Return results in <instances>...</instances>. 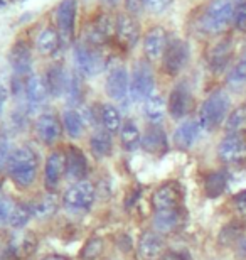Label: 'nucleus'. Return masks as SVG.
Masks as SVG:
<instances>
[{
    "instance_id": "obj_1",
    "label": "nucleus",
    "mask_w": 246,
    "mask_h": 260,
    "mask_svg": "<svg viewBox=\"0 0 246 260\" xmlns=\"http://www.w3.org/2000/svg\"><path fill=\"white\" fill-rule=\"evenodd\" d=\"M244 0H209V4L204 7L199 25L207 34H223L229 25L234 22L238 7Z\"/></svg>"
},
{
    "instance_id": "obj_2",
    "label": "nucleus",
    "mask_w": 246,
    "mask_h": 260,
    "mask_svg": "<svg viewBox=\"0 0 246 260\" xmlns=\"http://www.w3.org/2000/svg\"><path fill=\"white\" fill-rule=\"evenodd\" d=\"M229 108H231V96L226 90L218 88V90L211 91L202 102L201 108H199L197 120L202 125L204 130L213 132L221 123L226 122L229 115Z\"/></svg>"
},
{
    "instance_id": "obj_3",
    "label": "nucleus",
    "mask_w": 246,
    "mask_h": 260,
    "mask_svg": "<svg viewBox=\"0 0 246 260\" xmlns=\"http://www.w3.org/2000/svg\"><path fill=\"white\" fill-rule=\"evenodd\" d=\"M38 155L27 145L14 149L9 160V174L19 188H29L38 174Z\"/></svg>"
},
{
    "instance_id": "obj_4",
    "label": "nucleus",
    "mask_w": 246,
    "mask_h": 260,
    "mask_svg": "<svg viewBox=\"0 0 246 260\" xmlns=\"http://www.w3.org/2000/svg\"><path fill=\"white\" fill-rule=\"evenodd\" d=\"M75 64L76 70L83 76H96L104 70V56L98 46L91 43H80L75 48Z\"/></svg>"
},
{
    "instance_id": "obj_5",
    "label": "nucleus",
    "mask_w": 246,
    "mask_h": 260,
    "mask_svg": "<svg viewBox=\"0 0 246 260\" xmlns=\"http://www.w3.org/2000/svg\"><path fill=\"white\" fill-rule=\"evenodd\" d=\"M189 44L181 38H172L162 56V70L169 76H179L189 63Z\"/></svg>"
},
{
    "instance_id": "obj_6",
    "label": "nucleus",
    "mask_w": 246,
    "mask_h": 260,
    "mask_svg": "<svg viewBox=\"0 0 246 260\" xmlns=\"http://www.w3.org/2000/svg\"><path fill=\"white\" fill-rule=\"evenodd\" d=\"M155 78L149 61H138L130 78V98L133 102H145L154 95Z\"/></svg>"
},
{
    "instance_id": "obj_7",
    "label": "nucleus",
    "mask_w": 246,
    "mask_h": 260,
    "mask_svg": "<svg viewBox=\"0 0 246 260\" xmlns=\"http://www.w3.org/2000/svg\"><path fill=\"white\" fill-rule=\"evenodd\" d=\"M96 189L88 181L75 183L62 196V203L73 213H86L95 203Z\"/></svg>"
},
{
    "instance_id": "obj_8",
    "label": "nucleus",
    "mask_w": 246,
    "mask_h": 260,
    "mask_svg": "<svg viewBox=\"0 0 246 260\" xmlns=\"http://www.w3.org/2000/svg\"><path fill=\"white\" fill-rule=\"evenodd\" d=\"M76 0H61L56 9L57 32L61 36L62 44H69L75 36V20H76Z\"/></svg>"
},
{
    "instance_id": "obj_9",
    "label": "nucleus",
    "mask_w": 246,
    "mask_h": 260,
    "mask_svg": "<svg viewBox=\"0 0 246 260\" xmlns=\"http://www.w3.org/2000/svg\"><path fill=\"white\" fill-rule=\"evenodd\" d=\"M192 107V95L191 90L186 83H179L172 88L169 100H167V110H169V115L174 118V120H182L189 115Z\"/></svg>"
},
{
    "instance_id": "obj_10",
    "label": "nucleus",
    "mask_w": 246,
    "mask_h": 260,
    "mask_svg": "<svg viewBox=\"0 0 246 260\" xmlns=\"http://www.w3.org/2000/svg\"><path fill=\"white\" fill-rule=\"evenodd\" d=\"M115 36L125 49H132L140 39V24L128 12L120 14L115 20Z\"/></svg>"
},
{
    "instance_id": "obj_11",
    "label": "nucleus",
    "mask_w": 246,
    "mask_h": 260,
    "mask_svg": "<svg viewBox=\"0 0 246 260\" xmlns=\"http://www.w3.org/2000/svg\"><path fill=\"white\" fill-rule=\"evenodd\" d=\"M107 93L115 102H127L130 96V76L125 66H115L107 76Z\"/></svg>"
},
{
    "instance_id": "obj_12",
    "label": "nucleus",
    "mask_w": 246,
    "mask_h": 260,
    "mask_svg": "<svg viewBox=\"0 0 246 260\" xmlns=\"http://www.w3.org/2000/svg\"><path fill=\"white\" fill-rule=\"evenodd\" d=\"M246 140L241 134H226L218 145V157L224 164H234L244 159Z\"/></svg>"
},
{
    "instance_id": "obj_13",
    "label": "nucleus",
    "mask_w": 246,
    "mask_h": 260,
    "mask_svg": "<svg viewBox=\"0 0 246 260\" xmlns=\"http://www.w3.org/2000/svg\"><path fill=\"white\" fill-rule=\"evenodd\" d=\"M234 53V41L231 38L219 39L207 53V66L213 73H223L231 63Z\"/></svg>"
},
{
    "instance_id": "obj_14",
    "label": "nucleus",
    "mask_w": 246,
    "mask_h": 260,
    "mask_svg": "<svg viewBox=\"0 0 246 260\" xmlns=\"http://www.w3.org/2000/svg\"><path fill=\"white\" fill-rule=\"evenodd\" d=\"M64 174H66V154L59 152V150H52L48 155V159H46V166H44L46 189L54 193L59 188V183Z\"/></svg>"
},
{
    "instance_id": "obj_15",
    "label": "nucleus",
    "mask_w": 246,
    "mask_h": 260,
    "mask_svg": "<svg viewBox=\"0 0 246 260\" xmlns=\"http://www.w3.org/2000/svg\"><path fill=\"white\" fill-rule=\"evenodd\" d=\"M167 43H169V39H167V30L162 27V25H154V27H150L147 32H145L144 53L149 63L162 59L164 51L167 48Z\"/></svg>"
},
{
    "instance_id": "obj_16",
    "label": "nucleus",
    "mask_w": 246,
    "mask_h": 260,
    "mask_svg": "<svg viewBox=\"0 0 246 260\" xmlns=\"http://www.w3.org/2000/svg\"><path fill=\"white\" fill-rule=\"evenodd\" d=\"M165 253V242L160 233L144 232L138 240V255L142 260H159Z\"/></svg>"
},
{
    "instance_id": "obj_17",
    "label": "nucleus",
    "mask_w": 246,
    "mask_h": 260,
    "mask_svg": "<svg viewBox=\"0 0 246 260\" xmlns=\"http://www.w3.org/2000/svg\"><path fill=\"white\" fill-rule=\"evenodd\" d=\"M51 95L48 83L44 78L41 76H29V80L25 81V96H27V103L30 110L36 112L39 108H43L48 102V96Z\"/></svg>"
},
{
    "instance_id": "obj_18",
    "label": "nucleus",
    "mask_w": 246,
    "mask_h": 260,
    "mask_svg": "<svg viewBox=\"0 0 246 260\" xmlns=\"http://www.w3.org/2000/svg\"><path fill=\"white\" fill-rule=\"evenodd\" d=\"M181 201V189L175 183H165L152 196V206L155 211L162 210H177V205Z\"/></svg>"
},
{
    "instance_id": "obj_19",
    "label": "nucleus",
    "mask_w": 246,
    "mask_h": 260,
    "mask_svg": "<svg viewBox=\"0 0 246 260\" xmlns=\"http://www.w3.org/2000/svg\"><path fill=\"white\" fill-rule=\"evenodd\" d=\"M202 125L199 123L197 118H189V120H184L179 127L175 128L174 132V142L177 147L181 149H191L194 145L199 137L202 134Z\"/></svg>"
},
{
    "instance_id": "obj_20",
    "label": "nucleus",
    "mask_w": 246,
    "mask_h": 260,
    "mask_svg": "<svg viewBox=\"0 0 246 260\" xmlns=\"http://www.w3.org/2000/svg\"><path fill=\"white\" fill-rule=\"evenodd\" d=\"M36 130H38L39 139L46 145H52L61 135V122L54 113H43L38 118Z\"/></svg>"
},
{
    "instance_id": "obj_21",
    "label": "nucleus",
    "mask_w": 246,
    "mask_h": 260,
    "mask_svg": "<svg viewBox=\"0 0 246 260\" xmlns=\"http://www.w3.org/2000/svg\"><path fill=\"white\" fill-rule=\"evenodd\" d=\"M9 61H10V66L14 70V75L15 78H22V76H27L30 73V51L27 48V44L24 43H17L10 49V54H9Z\"/></svg>"
},
{
    "instance_id": "obj_22",
    "label": "nucleus",
    "mask_w": 246,
    "mask_h": 260,
    "mask_svg": "<svg viewBox=\"0 0 246 260\" xmlns=\"http://www.w3.org/2000/svg\"><path fill=\"white\" fill-rule=\"evenodd\" d=\"M88 173V162L85 154L81 152L80 149L76 147H69L66 152V176L76 183L83 181V178Z\"/></svg>"
},
{
    "instance_id": "obj_23",
    "label": "nucleus",
    "mask_w": 246,
    "mask_h": 260,
    "mask_svg": "<svg viewBox=\"0 0 246 260\" xmlns=\"http://www.w3.org/2000/svg\"><path fill=\"white\" fill-rule=\"evenodd\" d=\"M142 147L149 154L162 155L167 150V135L164 128L159 125H152L142 137Z\"/></svg>"
},
{
    "instance_id": "obj_24",
    "label": "nucleus",
    "mask_w": 246,
    "mask_h": 260,
    "mask_svg": "<svg viewBox=\"0 0 246 260\" xmlns=\"http://www.w3.org/2000/svg\"><path fill=\"white\" fill-rule=\"evenodd\" d=\"M144 115L152 123V125H159L165 117V102L160 95H152L150 98L144 102Z\"/></svg>"
},
{
    "instance_id": "obj_25",
    "label": "nucleus",
    "mask_w": 246,
    "mask_h": 260,
    "mask_svg": "<svg viewBox=\"0 0 246 260\" xmlns=\"http://www.w3.org/2000/svg\"><path fill=\"white\" fill-rule=\"evenodd\" d=\"M90 149L95 157L101 159V157H108L112 154L113 149V142H112V134L107 132V130H96L95 134L91 135L90 139Z\"/></svg>"
},
{
    "instance_id": "obj_26",
    "label": "nucleus",
    "mask_w": 246,
    "mask_h": 260,
    "mask_svg": "<svg viewBox=\"0 0 246 260\" xmlns=\"http://www.w3.org/2000/svg\"><path fill=\"white\" fill-rule=\"evenodd\" d=\"M179 225V211L177 210H162L154 213V230L157 233H170Z\"/></svg>"
},
{
    "instance_id": "obj_27",
    "label": "nucleus",
    "mask_w": 246,
    "mask_h": 260,
    "mask_svg": "<svg viewBox=\"0 0 246 260\" xmlns=\"http://www.w3.org/2000/svg\"><path fill=\"white\" fill-rule=\"evenodd\" d=\"M67 81H69V78H66V73L59 64L51 66L48 70V80H46V83H48L49 93L52 96H61L62 93H66Z\"/></svg>"
},
{
    "instance_id": "obj_28",
    "label": "nucleus",
    "mask_w": 246,
    "mask_h": 260,
    "mask_svg": "<svg viewBox=\"0 0 246 260\" xmlns=\"http://www.w3.org/2000/svg\"><path fill=\"white\" fill-rule=\"evenodd\" d=\"M59 44H61V36L54 27H46L38 38V49L44 56L54 54L57 48H59Z\"/></svg>"
},
{
    "instance_id": "obj_29",
    "label": "nucleus",
    "mask_w": 246,
    "mask_h": 260,
    "mask_svg": "<svg viewBox=\"0 0 246 260\" xmlns=\"http://www.w3.org/2000/svg\"><path fill=\"white\" fill-rule=\"evenodd\" d=\"M99 120H101L103 127L107 132L110 134H117L118 130H122V115H120L118 108L112 105V103H107V105L101 107V112H99Z\"/></svg>"
},
{
    "instance_id": "obj_30",
    "label": "nucleus",
    "mask_w": 246,
    "mask_h": 260,
    "mask_svg": "<svg viewBox=\"0 0 246 260\" xmlns=\"http://www.w3.org/2000/svg\"><path fill=\"white\" fill-rule=\"evenodd\" d=\"M62 122H64V130L66 134L69 135L71 139H80L83 132H85V118L78 110H69L64 112V115H62Z\"/></svg>"
},
{
    "instance_id": "obj_31",
    "label": "nucleus",
    "mask_w": 246,
    "mask_h": 260,
    "mask_svg": "<svg viewBox=\"0 0 246 260\" xmlns=\"http://www.w3.org/2000/svg\"><path fill=\"white\" fill-rule=\"evenodd\" d=\"M120 139H122V145L125 150H135L138 145H142V135H140L138 127L135 122L127 120L120 130Z\"/></svg>"
},
{
    "instance_id": "obj_32",
    "label": "nucleus",
    "mask_w": 246,
    "mask_h": 260,
    "mask_svg": "<svg viewBox=\"0 0 246 260\" xmlns=\"http://www.w3.org/2000/svg\"><path fill=\"white\" fill-rule=\"evenodd\" d=\"M226 186H228L226 174L219 173V171L207 174L206 179H204V191H206L207 198H218L219 194H223Z\"/></svg>"
},
{
    "instance_id": "obj_33",
    "label": "nucleus",
    "mask_w": 246,
    "mask_h": 260,
    "mask_svg": "<svg viewBox=\"0 0 246 260\" xmlns=\"http://www.w3.org/2000/svg\"><path fill=\"white\" fill-rule=\"evenodd\" d=\"M226 85L233 90H241L246 85V56L238 59L226 76Z\"/></svg>"
},
{
    "instance_id": "obj_34",
    "label": "nucleus",
    "mask_w": 246,
    "mask_h": 260,
    "mask_svg": "<svg viewBox=\"0 0 246 260\" xmlns=\"http://www.w3.org/2000/svg\"><path fill=\"white\" fill-rule=\"evenodd\" d=\"M246 128V105H238L229 112V115L224 122V130L226 134H239Z\"/></svg>"
},
{
    "instance_id": "obj_35",
    "label": "nucleus",
    "mask_w": 246,
    "mask_h": 260,
    "mask_svg": "<svg viewBox=\"0 0 246 260\" xmlns=\"http://www.w3.org/2000/svg\"><path fill=\"white\" fill-rule=\"evenodd\" d=\"M34 215V208L30 205H19L15 206V210L12 213V218H10V226L14 228H24L29 223V220Z\"/></svg>"
},
{
    "instance_id": "obj_36",
    "label": "nucleus",
    "mask_w": 246,
    "mask_h": 260,
    "mask_svg": "<svg viewBox=\"0 0 246 260\" xmlns=\"http://www.w3.org/2000/svg\"><path fill=\"white\" fill-rule=\"evenodd\" d=\"M101 252H103V240L101 238H98V237L90 238L81 250V258L83 260H96L99 255H101Z\"/></svg>"
},
{
    "instance_id": "obj_37",
    "label": "nucleus",
    "mask_w": 246,
    "mask_h": 260,
    "mask_svg": "<svg viewBox=\"0 0 246 260\" xmlns=\"http://www.w3.org/2000/svg\"><path fill=\"white\" fill-rule=\"evenodd\" d=\"M66 96L71 105H78L81 102V80L76 73L69 76V81H67V88H66Z\"/></svg>"
},
{
    "instance_id": "obj_38",
    "label": "nucleus",
    "mask_w": 246,
    "mask_h": 260,
    "mask_svg": "<svg viewBox=\"0 0 246 260\" xmlns=\"http://www.w3.org/2000/svg\"><path fill=\"white\" fill-rule=\"evenodd\" d=\"M15 206H17V203L12 201L10 198H5V196L0 194V226L9 225Z\"/></svg>"
},
{
    "instance_id": "obj_39",
    "label": "nucleus",
    "mask_w": 246,
    "mask_h": 260,
    "mask_svg": "<svg viewBox=\"0 0 246 260\" xmlns=\"http://www.w3.org/2000/svg\"><path fill=\"white\" fill-rule=\"evenodd\" d=\"M14 150H10V142L5 137L0 139V171L9 168V160Z\"/></svg>"
},
{
    "instance_id": "obj_40",
    "label": "nucleus",
    "mask_w": 246,
    "mask_h": 260,
    "mask_svg": "<svg viewBox=\"0 0 246 260\" xmlns=\"http://www.w3.org/2000/svg\"><path fill=\"white\" fill-rule=\"evenodd\" d=\"M174 0H145V7H147L152 14H162L170 7Z\"/></svg>"
},
{
    "instance_id": "obj_41",
    "label": "nucleus",
    "mask_w": 246,
    "mask_h": 260,
    "mask_svg": "<svg viewBox=\"0 0 246 260\" xmlns=\"http://www.w3.org/2000/svg\"><path fill=\"white\" fill-rule=\"evenodd\" d=\"M56 210V203H54V198L48 196L43 203H39L38 206H36V215L39 216H48L51 213H54Z\"/></svg>"
},
{
    "instance_id": "obj_42",
    "label": "nucleus",
    "mask_w": 246,
    "mask_h": 260,
    "mask_svg": "<svg viewBox=\"0 0 246 260\" xmlns=\"http://www.w3.org/2000/svg\"><path fill=\"white\" fill-rule=\"evenodd\" d=\"M233 25L239 30V32H246V0L238 7Z\"/></svg>"
},
{
    "instance_id": "obj_43",
    "label": "nucleus",
    "mask_w": 246,
    "mask_h": 260,
    "mask_svg": "<svg viewBox=\"0 0 246 260\" xmlns=\"http://www.w3.org/2000/svg\"><path fill=\"white\" fill-rule=\"evenodd\" d=\"M233 226H234V223H233V225L226 226L221 232V237H219L221 243H231L233 240H236V238L241 235V228H236V230H233Z\"/></svg>"
},
{
    "instance_id": "obj_44",
    "label": "nucleus",
    "mask_w": 246,
    "mask_h": 260,
    "mask_svg": "<svg viewBox=\"0 0 246 260\" xmlns=\"http://www.w3.org/2000/svg\"><path fill=\"white\" fill-rule=\"evenodd\" d=\"M145 7V0H125V9L130 15H138Z\"/></svg>"
},
{
    "instance_id": "obj_45",
    "label": "nucleus",
    "mask_w": 246,
    "mask_h": 260,
    "mask_svg": "<svg viewBox=\"0 0 246 260\" xmlns=\"http://www.w3.org/2000/svg\"><path fill=\"white\" fill-rule=\"evenodd\" d=\"M162 260H192L187 250H169L164 253Z\"/></svg>"
},
{
    "instance_id": "obj_46",
    "label": "nucleus",
    "mask_w": 246,
    "mask_h": 260,
    "mask_svg": "<svg viewBox=\"0 0 246 260\" xmlns=\"http://www.w3.org/2000/svg\"><path fill=\"white\" fill-rule=\"evenodd\" d=\"M234 206H236V210L241 213V215H246V189L241 191L239 194L234 196Z\"/></svg>"
},
{
    "instance_id": "obj_47",
    "label": "nucleus",
    "mask_w": 246,
    "mask_h": 260,
    "mask_svg": "<svg viewBox=\"0 0 246 260\" xmlns=\"http://www.w3.org/2000/svg\"><path fill=\"white\" fill-rule=\"evenodd\" d=\"M236 253L239 260H246V237H241L236 245Z\"/></svg>"
},
{
    "instance_id": "obj_48",
    "label": "nucleus",
    "mask_w": 246,
    "mask_h": 260,
    "mask_svg": "<svg viewBox=\"0 0 246 260\" xmlns=\"http://www.w3.org/2000/svg\"><path fill=\"white\" fill-rule=\"evenodd\" d=\"M5 100H7V88L0 86V113H2V108H4Z\"/></svg>"
},
{
    "instance_id": "obj_49",
    "label": "nucleus",
    "mask_w": 246,
    "mask_h": 260,
    "mask_svg": "<svg viewBox=\"0 0 246 260\" xmlns=\"http://www.w3.org/2000/svg\"><path fill=\"white\" fill-rule=\"evenodd\" d=\"M43 260H69V258L62 257V255H48V257H44Z\"/></svg>"
},
{
    "instance_id": "obj_50",
    "label": "nucleus",
    "mask_w": 246,
    "mask_h": 260,
    "mask_svg": "<svg viewBox=\"0 0 246 260\" xmlns=\"http://www.w3.org/2000/svg\"><path fill=\"white\" fill-rule=\"evenodd\" d=\"M104 4H108V5H117L120 0H103Z\"/></svg>"
}]
</instances>
